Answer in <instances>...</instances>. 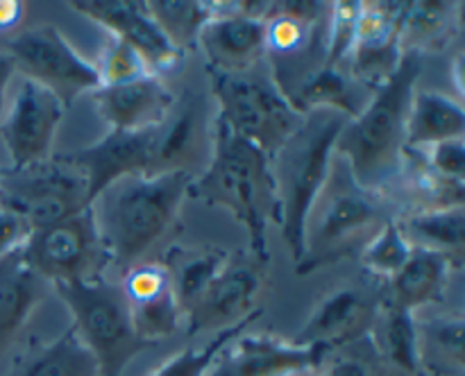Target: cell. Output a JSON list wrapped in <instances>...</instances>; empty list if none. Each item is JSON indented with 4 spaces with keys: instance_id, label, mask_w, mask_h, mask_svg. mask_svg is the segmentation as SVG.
I'll return each instance as SVG.
<instances>
[{
    "instance_id": "ac0fdd59",
    "label": "cell",
    "mask_w": 465,
    "mask_h": 376,
    "mask_svg": "<svg viewBox=\"0 0 465 376\" xmlns=\"http://www.w3.org/2000/svg\"><path fill=\"white\" fill-rule=\"evenodd\" d=\"M73 9L98 23L104 34L125 41L145 59L153 75L162 77L182 66L184 54L166 39L154 18L150 16L145 3L136 0H73Z\"/></svg>"
},
{
    "instance_id": "8fae6325",
    "label": "cell",
    "mask_w": 465,
    "mask_h": 376,
    "mask_svg": "<svg viewBox=\"0 0 465 376\" xmlns=\"http://www.w3.org/2000/svg\"><path fill=\"white\" fill-rule=\"evenodd\" d=\"M268 263L250 249H234L207 288L184 311L186 333L230 329L257 311V299L268 281Z\"/></svg>"
},
{
    "instance_id": "74e56055",
    "label": "cell",
    "mask_w": 465,
    "mask_h": 376,
    "mask_svg": "<svg viewBox=\"0 0 465 376\" xmlns=\"http://www.w3.org/2000/svg\"><path fill=\"white\" fill-rule=\"evenodd\" d=\"M427 163L434 168L439 175L452 177V179H461L465 177V143L463 139L443 140V143L430 145L422 148Z\"/></svg>"
},
{
    "instance_id": "b9f144b4",
    "label": "cell",
    "mask_w": 465,
    "mask_h": 376,
    "mask_svg": "<svg viewBox=\"0 0 465 376\" xmlns=\"http://www.w3.org/2000/svg\"><path fill=\"white\" fill-rule=\"evenodd\" d=\"M3 172H5V168H0V177H3Z\"/></svg>"
},
{
    "instance_id": "5b68a950",
    "label": "cell",
    "mask_w": 465,
    "mask_h": 376,
    "mask_svg": "<svg viewBox=\"0 0 465 376\" xmlns=\"http://www.w3.org/2000/svg\"><path fill=\"white\" fill-rule=\"evenodd\" d=\"M350 118L330 109L304 116L302 125L271 157L282 207V236L298 263L304 254V227L334 159V145Z\"/></svg>"
},
{
    "instance_id": "484cf974",
    "label": "cell",
    "mask_w": 465,
    "mask_h": 376,
    "mask_svg": "<svg viewBox=\"0 0 465 376\" xmlns=\"http://www.w3.org/2000/svg\"><path fill=\"white\" fill-rule=\"evenodd\" d=\"M465 111L461 102L439 91H416L407 121L404 149H422L443 140L463 139Z\"/></svg>"
},
{
    "instance_id": "7402d4cb",
    "label": "cell",
    "mask_w": 465,
    "mask_h": 376,
    "mask_svg": "<svg viewBox=\"0 0 465 376\" xmlns=\"http://www.w3.org/2000/svg\"><path fill=\"white\" fill-rule=\"evenodd\" d=\"M282 93L286 95L291 107L302 116L318 111V109H330V111H339L348 118L359 116L372 95L371 91L359 86L352 77L345 75L341 68L325 66V63L312 68L298 80L286 84Z\"/></svg>"
},
{
    "instance_id": "ba28073f",
    "label": "cell",
    "mask_w": 465,
    "mask_h": 376,
    "mask_svg": "<svg viewBox=\"0 0 465 376\" xmlns=\"http://www.w3.org/2000/svg\"><path fill=\"white\" fill-rule=\"evenodd\" d=\"M21 254L50 285L103 279L112 265V254L100 236L91 207L30 231L21 245Z\"/></svg>"
},
{
    "instance_id": "5bb4252c",
    "label": "cell",
    "mask_w": 465,
    "mask_h": 376,
    "mask_svg": "<svg viewBox=\"0 0 465 376\" xmlns=\"http://www.w3.org/2000/svg\"><path fill=\"white\" fill-rule=\"evenodd\" d=\"M64 113L66 109L53 91L27 77L18 84L12 107L0 122V136L12 159V170L50 157Z\"/></svg>"
},
{
    "instance_id": "e575fe53",
    "label": "cell",
    "mask_w": 465,
    "mask_h": 376,
    "mask_svg": "<svg viewBox=\"0 0 465 376\" xmlns=\"http://www.w3.org/2000/svg\"><path fill=\"white\" fill-rule=\"evenodd\" d=\"M313 376H391L384 362L380 361L371 335L359 342L336 349L327 361L313 371Z\"/></svg>"
},
{
    "instance_id": "d6a6232c",
    "label": "cell",
    "mask_w": 465,
    "mask_h": 376,
    "mask_svg": "<svg viewBox=\"0 0 465 376\" xmlns=\"http://www.w3.org/2000/svg\"><path fill=\"white\" fill-rule=\"evenodd\" d=\"M262 308H257V311L250 313L248 317L236 322L234 326L223 329L221 333H218L216 338L209 340L204 347L182 349L180 353H175V356H171L168 361H163L157 370L150 371V376H207L209 370L213 367V362H216V358L221 356L223 349H225L232 340L239 338L241 333H245V331L262 317Z\"/></svg>"
},
{
    "instance_id": "7a4b0ae2",
    "label": "cell",
    "mask_w": 465,
    "mask_h": 376,
    "mask_svg": "<svg viewBox=\"0 0 465 376\" xmlns=\"http://www.w3.org/2000/svg\"><path fill=\"white\" fill-rule=\"evenodd\" d=\"M189 198L207 207H223L245 227L250 252L271 261L268 225H282V207L271 157L250 140L213 121V149L207 168L191 181Z\"/></svg>"
},
{
    "instance_id": "1f68e13d",
    "label": "cell",
    "mask_w": 465,
    "mask_h": 376,
    "mask_svg": "<svg viewBox=\"0 0 465 376\" xmlns=\"http://www.w3.org/2000/svg\"><path fill=\"white\" fill-rule=\"evenodd\" d=\"M413 245L404 236L400 227L398 216L391 217L384 227L375 234V238L359 252V263L363 267V275L372 276L377 281H391L404 263L411 256Z\"/></svg>"
},
{
    "instance_id": "30bf717a",
    "label": "cell",
    "mask_w": 465,
    "mask_h": 376,
    "mask_svg": "<svg viewBox=\"0 0 465 376\" xmlns=\"http://www.w3.org/2000/svg\"><path fill=\"white\" fill-rule=\"evenodd\" d=\"M7 48L16 71L53 91L66 111L82 93L100 86L95 63L82 57L57 25L44 23L23 30L9 41Z\"/></svg>"
},
{
    "instance_id": "e0dca14e",
    "label": "cell",
    "mask_w": 465,
    "mask_h": 376,
    "mask_svg": "<svg viewBox=\"0 0 465 376\" xmlns=\"http://www.w3.org/2000/svg\"><path fill=\"white\" fill-rule=\"evenodd\" d=\"M322 344H293L271 333H241L216 358L207 376L313 374L330 356Z\"/></svg>"
},
{
    "instance_id": "60d3db41",
    "label": "cell",
    "mask_w": 465,
    "mask_h": 376,
    "mask_svg": "<svg viewBox=\"0 0 465 376\" xmlns=\"http://www.w3.org/2000/svg\"><path fill=\"white\" fill-rule=\"evenodd\" d=\"M16 72V63H14L12 54L9 53H0V113H3V104H5V91H7L9 80Z\"/></svg>"
},
{
    "instance_id": "f1b7e54d",
    "label": "cell",
    "mask_w": 465,
    "mask_h": 376,
    "mask_svg": "<svg viewBox=\"0 0 465 376\" xmlns=\"http://www.w3.org/2000/svg\"><path fill=\"white\" fill-rule=\"evenodd\" d=\"M418 342L422 374H465V322L461 315L436 317L427 324H418Z\"/></svg>"
},
{
    "instance_id": "cb8c5ba5",
    "label": "cell",
    "mask_w": 465,
    "mask_h": 376,
    "mask_svg": "<svg viewBox=\"0 0 465 376\" xmlns=\"http://www.w3.org/2000/svg\"><path fill=\"white\" fill-rule=\"evenodd\" d=\"M3 376H100L95 358L68 326L50 342L27 340Z\"/></svg>"
},
{
    "instance_id": "6da1fadb",
    "label": "cell",
    "mask_w": 465,
    "mask_h": 376,
    "mask_svg": "<svg viewBox=\"0 0 465 376\" xmlns=\"http://www.w3.org/2000/svg\"><path fill=\"white\" fill-rule=\"evenodd\" d=\"M191 181L186 172L123 177L91 202L112 265L125 272L150 261L157 247H171L182 234V204Z\"/></svg>"
},
{
    "instance_id": "f546056e",
    "label": "cell",
    "mask_w": 465,
    "mask_h": 376,
    "mask_svg": "<svg viewBox=\"0 0 465 376\" xmlns=\"http://www.w3.org/2000/svg\"><path fill=\"white\" fill-rule=\"evenodd\" d=\"M454 3H407L402 21V50H440L461 27Z\"/></svg>"
},
{
    "instance_id": "4fadbf2b",
    "label": "cell",
    "mask_w": 465,
    "mask_h": 376,
    "mask_svg": "<svg viewBox=\"0 0 465 376\" xmlns=\"http://www.w3.org/2000/svg\"><path fill=\"white\" fill-rule=\"evenodd\" d=\"M213 121L207 98L184 91L153 136V172H186L195 179L207 168L213 149Z\"/></svg>"
},
{
    "instance_id": "3957f363",
    "label": "cell",
    "mask_w": 465,
    "mask_h": 376,
    "mask_svg": "<svg viewBox=\"0 0 465 376\" xmlns=\"http://www.w3.org/2000/svg\"><path fill=\"white\" fill-rule=\"evenodd\" d=\"M420 71L422 54L404 50L393 77L341 130L334 154L348 163L352 179L361 188L386 195L393 181L400 179L409 109Z\"/></svg>"
},
{
    "instance_id": "ffe728a7",
    "label": "cell",
    "mask_w": 465,
    "mask_h": 376,
    "mask_svg": "<svg viewBox=\"0 0 465 376\" xmlns=\"http://www.w3.org/2000/svg\"><path fill=\"white\" fill-rule=\"evenodd\" d=\"M95 111L118 131H141L162 125L177 95L157 75L139 77L123 84H103L91 91Z\"/></svg>"
},
{
    "instance_id": "8992f818",
    "label": "cell",
    "mask_w": 465,
    "mask_h": 376,
    "mask_svg": "<svg viewBox=\"0 0 465 376\" xmlns=\"http://www.w3.org/2000/svg\"><path fill=\"white\" fill-rule=\"evenodd\" d=\"M207 72L212 77V95L218 104V121L232 134L257 145L268 157H272L302 125L304 116L295 111L282 93L268 59L241 72Z\"/></svg>"
},
{
    "instance_id": "277c9868",
    "label": "cell",
    "mask_w": 465,
    "mask_h": 376,
    "mask_svg": "<svg viewBox=\"0 0 465 376\" xmlns=\"http://www.w3.org/2000/svg\"><path fill=\"white\" fill-rule=\"evenodd\" d=\"M395 217L384 193L361 188L348 163L331 159V170L304 227V254L295 263L298 275L330 267L348 256H359L377 231Z\"/></svg>"
},
{
    "instance_id": "f35d334b",
    "label": "cell",
    "mask_w": 465,
    "mask_h": 376,
    "mask_svg": "<svg viewBox=\"0 0 465 376\" xmlns=\"http://www.w3.org/2000/svg\"><path fill=\"white\" fill-rule=\"evenodd\" d=\"M30 231L32 229L27 227V222L18 213L0 204V258L21 247L27 236H30Z\"/></svg>"
},
{
    "instance_id": "52a82bcc",
    "label": "cell",
    "mask_w": 465,
    "mask_h": 376,
    "mask_svg": "<svg viewBox=\"0 0 465 376\" xmlns=\"http://www.w3.org/2000/svg\"><path fill=\"white\" fill-rule=\"evenodd\" d=\"M73 315L77 338L95 358L100 376H123L132 361L154 344L139 338L121 284L107 276L82 284H53Z\"/></svg>"
},
{
    "instance_id": "4316f807",
    "label": "cell",
    "mask_w": 465,
    "mask_h": 376,
    "mask_svg": "<svg viewBox=\"0 0 465 376\" xmlns=\"http://www.w3.org/2000/svg\"><path fill=\"white\" fill-rule=\"evenodd\" d=\"M230 252L218 245H198V247H182L171 245L163 252L162 263L168 267L175 288L177 302L182 311L195 302L200 293L209 285V281L221 272Z\"/></svg>"
},
{
    "instance_id": "836d02e7",
    "label": "cell",
    "mask_w": 465,
    "mask_h": 376,
    "mask_svg": "<svg viewBox=\"0 0 465 376\" xmlns=\"http://www.w3.org/2000/svg\"><path fill=\"white\" fill-rule=\"evenodd\" d=\"M130 315L136 335L154 347L159 344V340L171 338L180 329V324H184V311L177 302L175 288L163 290L143 302H132Z\"/></svg>"
},
{
    "instance_id": "44dd1931",
    "label": "cell",
    "mask_w": 465,
    "mask_h": 376,
    "mask_svg": "<svg viewBox=\"0 0 465 376\" xmlns=\"http://www.w3.org/2000/svg\"><path fill=\"white\" fill-rule=\"evenodd\" d=\"M463 261L434 249L413 247L411 256L402 270L386 281L384 302L413 313L430 304H443L445 288L452 270H459Z\"/></svg>"
},
{
    "instance_id": "d590c367",
    "label": "cell",
    "mask_w": 465,
    "mask_h": 376,
    "mask_svg": "<svg viewBox=\"0 0 465 376\" xmlns=\"http://www.w3.org/2000/svg\"><path fill=\"white\" fill-rule=\"evenodd\" d=\"M103 84H123V82L139 80V77L153 75L145 59L136 53L125 41L112 34H104V48L100 53V62L95 63Z\"/></svg>"
},
{
    "instance_id": "83f0119b",
    "label": "cell",
    "mask_w": 465,
    "mask_h": 376,
    "mask_svg": "<svg viewBox=\"0 0 465 376\" xmlns=\"http://www.w3.org/2000/svg\"><path fill=\"white\" fill-rule=\"evenodd\" d=\"M400 227L413 247L434 249L463 261L465 254V207L407 211L398 216Z\"/></svg>"
},
{
    "instance_id": "4dcf8cb0",
    "label": "cell",
    "mask_w": 465,
    "mask_h": 376,
    "mask_svg": "<svg viewBox=\"0 0 465 376\" xmlns=\"http://www.w3.org/2000/svg\"><path fill=\"white\" fill-rule=\"evenodd\" d=\"M150 16L166 34V39L186 54L198 48L200 30L221 14L223 3H207V0H148L145 3Z\"/></svg>"
},
{
    "instance_id": "7c38bea8",
    "label": "cell",
    "mask_w": 465,
    "mask_h": 376,
    "mask_svg": "<svg viewBox=\"0 0 465 376\" xmlns=\"http://www.w3.org/2000/svg\"><path fill=\"white\" fill-rule=\"evenodd\" d=\"M386 284L361 275L343 281L318 302L307 324L291 340L293 344H322L330 352L359 342L372 333L384 304Z\"/></svg>"
},
{
    "instance_id": "8d00e7d4",
    "label": "cell",
    "mask_w": 465,
    "mask_h": 376,
    "mask_svg": "<svg viewBox=\"0 0 465 376\" xmlns=\"http://www.w3.org/2000/svg\"><path fill=\"white\" fill-rule=\"evenodd\" d=\"M330 18H327V36H325V66L341 68V63L348 59L350 50L357 36V21L361 12V3L354 0H341L330 5Z\"/></svg>"
},
{
    "instance_id": "2e32d148",
    "label": "cell",
    "mask_w": 465,
    "mask_h": 376,
    "mask_svg": "<svg viewBox=\"0 0 465 376\" xmlns=\"http://www.w3.org/2000/svg\"><path fill=\"white\" fill-rule=\"evenodd\" d=\"M407 3H361L350 50V77L375 93L402 62V21Z\"/></svg>"
},
{
    "instance_id": "9c48e42d",
    "label": "cell",
    "mask_w": 465,
    "mask_h": 376,
    "mask_svg": "<svg viewBox=\"0 0 465 376\" xmlns=\"http://www.w3.org/2000/svg\"><path fill=\"white\" fill-rule=\"evenodd\" d=\"M0 204L18 213L35 231L91 207L89 181L64 154H50L21 170L5 168L0 177Z\"/></svg>"
},
{
    "instance_id": "d4e9b609",
    "label": "cell",
    "mask_w": 465,
    "mask_h": 376,
    "mask_svg": "<svg viewBox=\"0 0 465 376\" xmlns=\"http://www.w3.org/2000/svg\"><path fill=\"white\" fill-rule=\"evenodd\" d=\"M371 340L391 376H425L413 313L384 302L372 326Z\"/></svg>"
},
{
    "instance_id": "9a60e30c",
    "label": "cell",
    "mask_w": 465,
    "mask_h": 376,
    "mask_svg": "<svg viewBox=\"0 0 465 376\" xmlns=\"http://www.w3.org/2000/svg\"><path fill=\"white\" fill-rule=\"evenodd\" d=\"M266 7L268 3H223L221 14L198 36L207 71L241 72L266 62Z\"/></svg>"
},
{
    "instance_id": "ab89813d",
    "label": "cell",
    "mask_w": 465,
    "mask_h": 376,
    "mask_svg": "<svg viewBox=\"0 0 465 376\" xmlns=\"http://www.w3.org/2000/svg\"><path fill=\"white\" fill-rule=\"evenodd\" d=\"M23 16V3L18 0H0V32L16 25Z\"/></svg>"
},
{
    "instance_id": "603a6c76",
    "label": "cell",
    "mask_w": 465,
    "mask_h": 376,
    "mask_svg": "<svg viewBox=\"0 0 465 376\" xmlns=\"http://www.w3.org/2000/svg\"><path fill=\"white\" fill-rule=\"evenodd\" d=\"M48 297V281L23 258L21 247L0 258V356L12 347L35 308Z\"/></svg>"
},
{
    "instance_id": "d6986e66",
    "label": "cell",
    "mask_w": 465,
    "mask_h": 376,
    "mask_svg": "<svg viewBox=\"0 0 465 376\" xmlns=\"http://www.w3.org/2000/svg\"><path fill=\"white\" fill-rule=\"evenodd\" d=\"M153 136L154 127L141 131L109 130L95 143L64 154L84 172L89 181V204L114 181L153 172Z\"/></svg>"
}]
</instances>
